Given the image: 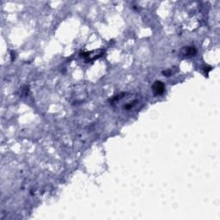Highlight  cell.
<instances>
[{"mask_svg": "<svg viewBox=\"0 0 220 220\" xmlns=\"http://www.w3.org/2000/svg\"><path fill=\"white\" fill-rule=\"evenodd\" d=\"M152 89L153 92L156 96H160L164 93L165 86L161 81H156L152 85Z\"/></svg>", "mask_w": 220, "mask_h": 220, "instance_id": "6da1fadb", "label": "cell"}, {"mask_svg": "<svg viewBox=\"0 0 220 220\" xmlns=\"http://www.w3.org/2000/svg\"><path fill=\"white\" fill-rule=\"evenodd\" d=\"M196 49L194 47H186L185 49V55L187 56H194L196 53Z\"/></svg>", "mask_w": 220, "mask_h": 220, "instance_id": "7a4b0ae2", "label": "cell"}]
</instances>
